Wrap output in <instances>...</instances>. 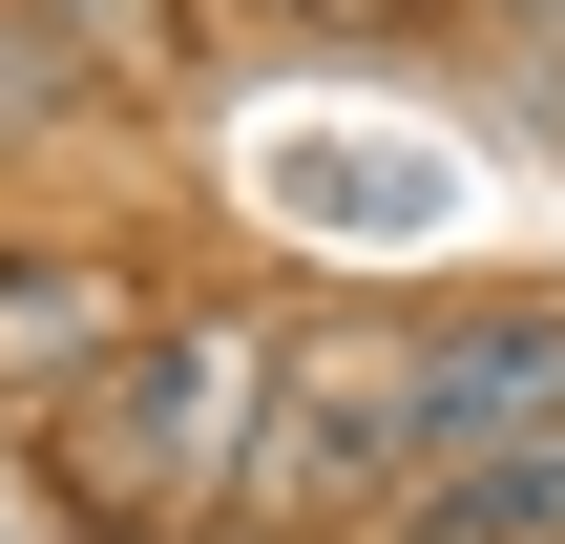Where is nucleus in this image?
<instances>
[{"label": "nucleus", "instance_id": "f257e3e1", "mask_svg": "<svg viewBox=\"0 0 565 544\" xmlns=\"http://www.w3.org/2000/svg\"><path fill=\"white\" fill-rule=\"evenodd\" d=\"M273 356H294V294H168L126 377H84L21 461L84 544H231L252 524V419H273Z\"/></svg>", "mask_w": 565, "mask_h": 544}, {"label": "nucleus", "instance_id": "f03ea898", "mask_svg": "<svg viewBox=\"0 0 565 544\" xmlns=\"http://www.w3.org/2000/svg\"><path fill=\"white\" fill-rule=\"evenodd\" d=\"M419 377H440L419 294H294V356H273V419H252V524L377 544L419 503Z\"/></svg>", "mask_w": 565, "mask_h": 544}, {"label": "nucleus", "instance_id": "7ed1b4c3", "mask_svg": "<svg viewBox=\"0 0 565 544\" xmlns=\"http://www.w3.org/2000/svg\"><path fill=\"white\" fill-rule=\"evenodd\" d=\"M168 314V273L126 231H0V440H42L84 377H126Z\"/></svg>", "mask_w": 565, "mask_h": 544}, {"label": "nucleus", "instance_id": "20e7f679", "mask_svg": "<svg viewBox=\"0 0 565 544\" xmlns=\"http://www.w3.org/2000/svg\"><path fill=\"white\" fill-rule=\"evenodd\" d=\"M524 440H565V294H482V314H440V377H419V503L503 482Z\"/></svg>", "mask_w": 565, "mask_h": 544}, {"label": "nucleus", "instance_id": "39448f33", "mask_svg": "<svg viewBox=\"0 0 565 544\" xmlns=\"http://www.w3.org/2000/svg\"><path fill=\"white\" fill-rule=\"evenodd\" d=\"M273 210L335 231V252H419V231L461 210V168H440V147H273Z\"/></svg>", "mask_w": 565, "mask_h": 544}, {"label": "nucleus", "instance_id": "423d86ee", "mask_svg": "<svg viewBox=\"0 0 565 544\" xmlns=\"http://www.w3.org/2000/svg\"><path fill=\"white\" fill-rule=\"evenodd\" d=\"M21 21H42L105 105H126V84H147V105H189V84H210V0H21Z\"/></svg>", "mask_w": 565, "mask_h": 544}, {"label": "nucleus", "instance_id": "0eeeda50", "mask_svg": "<svg viewBox=\"0 0 565 544\" xmlns=\"http://www.w3.org/2000/svg\"><path fill=\"white\" fill-rule=\"evenodd\" d=\"M105 126H126V105H105V84H84V63H63V42H42L21 0H0V189H42V168H84Z\"/></svg>", "mask_w": 565, "mask_h": 544}, {"label": "nucleus", "instance_id": "6e6552de", "mask_svg": "<svg viewBox=\"0 0 565 544\" xmlns=\"http://www.w3.org/2000/svg\"><path fill=\"white\" fill-rule=\"evenodd\" d=\"M377 544H565V440H524L503 482H461V503H419V524H377Z\"/></svg>", "mask_w": 565, "mask_h": 544}, {"label": "nucleus", "instance_id": "1a4fd4ad", "mask_svg": "<svg viewBox=\"0 0 565 544\" xmlns=\"http://www.w3.org/2000/svg\"><path fill=\"white\" fill-rule=\"evenodd\" d=\"M273 21H315V42H398L419 0H273Z\"/></svg>", "mask_w": 565, "mask_h": 544}, {"label": "nucleus", "instance_id": "9d476101", "mask_svg": "<svg viewBox=\"0 0 565 544\" xmlns=\"http://www.w3.org/2000/svg\"><path fill=\"white\" fill-rule=\"evenodd\" d=\"M461 21H545V0H461Z\"/></svg>", "mask_w": 565, "mask_h": 544}, {"label": "nucleus", "instance_id": "9b49d317", "mask_svg": "<svg viewBox=\"0 0 565 544\" xmlns=\"http://www.w3.org/2000/svg\"><path fill=\"white\" fill-rule=\"evenodd\" d=\"M524 42H545V63H565V0H545V21H524Z\"/></svg>", "mask_w": 565, "mask_h": 544}]
</instances>
